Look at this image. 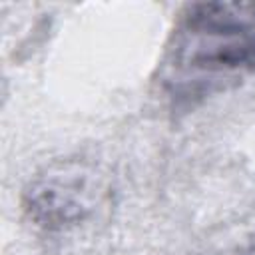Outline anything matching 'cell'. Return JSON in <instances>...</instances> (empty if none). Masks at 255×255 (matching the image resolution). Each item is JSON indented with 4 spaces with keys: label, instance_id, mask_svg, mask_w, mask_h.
<instances>
[{
    "label": "cell",
    "instance_id": "cell-1",
    "mask_svg": "<svg viewBox=\"0 0 255 255\" xmlns=\"http://www.w3.org/2000/svg\"><path fill=\"white\" fill-rule=\"evenodd\" d=\"M255 72V6L187 4L157 64L161 92L179 108L225 92Z\"/></svg>",
    "mask_w": 255,
    "mask_h": 255
},
{
    "label": "cell",
    "instance_id": "cell-2",
    "mask_svg": "<svg viewBox=\"0 0 255 255\" xmlns=\"http://www.w3.org/2000/svg\"><path fill=\"white\" fill-rule=\"evenodd\" d=\"M110 199V185L100 171L80 159L46 165L24 189L22 205L30 221L64 231L98 215Z\"/></svg>",
    "mask_w": 255,
    "mask_h": 255
}]
</instances>
